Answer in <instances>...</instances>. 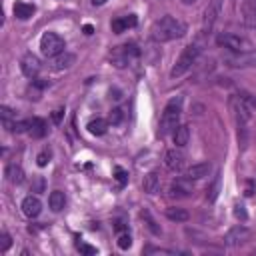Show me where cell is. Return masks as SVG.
<instances>
[{"instance_id": "23", "label": "cell", "mask_w": 256, "mask_h": 256, "mask_svg": "<svg viewBox=\"0 0 256 256\" xmlns=\"http://www.w3.org/2000/svg\"><path fill=\"white\" fill-rule=\"evenodd\" d=\"M166 218L172 220V222H186V220L190 218V214H188L184 208L170 206V208H166Z\"/></svg>"}, {"instance_id": "8", "label": "cell", "mask_w": 256, "mask_h": 256, "mask_svg": "<svg viewBox=\"0 0 256 256\" xmlns=\"http://www.w3.org/2000/svg\"><path fill=\"white\" fill-rule=\"evenodd\" d=\"M220 10H222V0H210V4L206 6L204 10V16H202V32H208L214 28L218 16H220Z\"/></svg>"}, {"instance_id": "32", "label": "cell", "mask_w": 256, "mask_h": 256, "mask_svg": "<svg viewBox=\"0 0 256 256\" xmlns=\"http://www.w3.org/2000/svg\"><path fill=\"white\" fill-rule=\"evenodd\" d=\"M10 244H12V238L4 232L2 236H0V252H6V250L10 248Z\"/></svg>"}, {"instance_id": "27", "label": "cell", "mask_w": 256, "mask_h": 256, "mask_svg": "<svg viewBox=\"0 0 256 256\" xmlns=\"http://www.w3.org/2000/svg\"><path fill=\"white\" fill-rule=\"evenodd\" d=\"M122 120H124V112H122V108H114V110L110 112V116H108V122H110L112 126L122 124Z\"/></svg>"}, {"instance_id": "3", "label": "cell", "mask_w": 256, "mask_h": 256, "mask_svg": "<svg viewBox=\"0 0 256 256\" xmlns=\"http://www.w3.org/2000/svg\"><path fill=\"white\" fill-rule=\"evenodd\" d=\"M198 54H200V46H198V44H188V46L180 52L178 60L174 62V66H172V70H170V76H172V78H178V76L186 74V72L192 68V64L196 62Z\"/></svg>"}, {"instance_id": "34", "label": "cell", "mask_w": 256, "mask_h": 256, "mask_svg": "<svg viewBox=\"0 0 256 256\" xmlns=\"http://www.w3.org/2000/svg\"><path fill=\"white\" fill-rule=\"evenodd\" d=\"M154 252H156V254H174L172 250H166V248H154V246H148V248H146V254H154Z\"/></svg>"}, {"instance_id": "7", "label": "cell", "mask_w": 256, "mask_h": 256, "mask_svg": "<svg viewBox=\"0 0 256 256\" xmlns=\"http://www.w3.org/2000/svg\"><path fill=\"white\" fill-rule=\"evenodd\" d=\"M192 192H194V184H192V180L188 176L186 178H176L168 186V194L172 198H186V196L192 194Z\"/></svg>"}, {"instance_id": "14", "label": "cell", "mask_w": 256, "mask_h": 256, "mask_svg": "<svg viewBox=\"0 0 256 256\" xmlns=\"http://www.w3.org/2000/svg\"><path fill=\"white\" fill-rule=\"evenodd\" d=\"M210 170H212L210 162H198V164H192V166L186 170V176H188L190 180H200V178H206V176L210 174Z\"/></svg>"}, {"instance_id": "25", "label": "cell", "mask_w": 256, "mask_h": 256, "mask_svg": "<svg viewBox=\"0 0 256 256\" xmlns=\"http://www.w3.org/2000/svg\"><path fill=\"white\" fill-rule=\"evenodd\" d=\"M10 132H16V134L30 132V120H14V122H12V128H10Z\"/></svg>"}, {"instance_id": "30", "label": "cell", "mask_w": 256, "mask_h": 256, "mask_svg": "<svg viewBox=\"0 0 256 256\" xmlns=\"http://www.w3.org/2000/svg\"><path fill=\"white\" fill-rule=\"evenodd\" d=\"M114 174H116L114 178L118 180V184H120V186H124V184H126V180H128V172H126L124 168L116 166V168H114Z\"/></svg>"}, {"instance_id": "21", "label": "cell", "mask_w": 256, "mask_h": 256, "mask_svg": "<svg viewBox=\"0 0 256 256\" xmlns=\"http://www.w3.org/2000/svg\"><path fill=\"white\" fill-rule=\"evenodd\" d=\"M34 12H36L34 4H28V2H16L14 4V16L20 18V20H28Z\"/></svg>"}, {"instance_id": "26", "label": "cell", "mask_w": 256, "mask_h": 256, "mask_svg": "<svg viewBox=\"0 0 256 256\" xmlns=\"http://www.w3.org/2000/svg\"><path fill=\"white\" fill-rule=\"evenodd\" d=\"M140 216L146 220V226L150 228V232H152V234H160V228L156 226V222H154V218L150 216V212H148V210H142V212H140Z\"/></svg>"}, {"instance_id": "16", "label": "cell", "mask_w": 256, "mask_h": 256, "mask_svg": "<svg viewBox=\"0 0 256 256\" xmlns=\"http://www.w3.org/2000/svg\"><path fill=\"white\" fill-rule=\"evenodd\" d=\"M142 188L146 194H156V192L160 190V176L158 172H148L142 180Z\"/></svg>"}, {"instance_id": "22", "label": "cell", "mask_w": 256, "mask_h": 256, "mask_svg": "<svg viewBox=\"0 0 256 256\" xmlns=\"http://www.w3.org/2000/svg\"><path fill=\"white\" fill-rule=\"evenodd\" d=\"M6 178L12 182V184H22L24 182V170L18 166V164H8L6 170H4Z\"/></svg>"}, {"instance_id": "29", "label": "cell", "mask_w": 256, "mask_h": 256, "mask_svg": "<svg viewBox=\"0 0 256 256\" xmlns=\"http://www.w3.org/2000/svg\"><path fill=\"white\" fill-rule=\"evenodd\" d=\"M50 156H52V152H50L48 148H44V150L36 156V162H38V166H46V164L50 162Z\"/></svg>"}, {"instance_id": "6", "label": "cell", "mask_w": 256, "mask_h": 256, "mask_svg": "<svg viewBox=\"0 0 256 256\" xmlns=\"http://www.w3.org/2000/svg\"><path fill=\"white\" fill-rule=\"evenodd\" d=\"M216 44L222 46V48H228L232 52H248L250 50V42L236 36V34H230V32H222V34L216 36Z\"/></svg>"}, {"instance_id": "19", "label": "cell", "mask_w": 256, "mask_h": 256, "mask_svg": "<svg viewBox=\"0 0 256 256\" xmlns=\"http://www.w3.org/2000/svg\"><path fill=\"white\" fill-rule=\"evenodd\" d=\"M88 132L90 134H94V136H102V134H106V130H108V122L104 120V118H92L90 122H88Z\"/></svg>"}, {"instance_id": "9", "label": "cell", "mask_w": 256, "mask_h": 256, "mask_svg": "<svg viewBox=\"0 0 256 256\" xmlns=\"http://www.w3.org/2000/svg\"><path fill=\"white\" fill-rule=\"evenodd\" d=\"M250 230L246 228V226H242V224H238V226H232L226 234H224V244L226 246H240V244H244L246 240H250Z\"/></svg>"}, {"instance_id": "12", "label": "cell", "mask_w": 256, "mask_h": 256, "mask_svg": "<svg viewBox=\"0 0 256 256\" xmlns=\"http://www.w3.org/2000/svg\"><path fill=\"white\" fill-rule=\"evenodd\" d=\"M138 24V18L134 14H126V16H118L112 20V32L114 34H122L128 28H134Z\"/></svg>"}, {"instance_id": "20", "label": "cell", "mask_w": 256, "mask_h": 256, "mask_svg": "<svg viewBox=\"0 0 256 256\" xmlns=\"http://www.w3.org/2000/svg\"><path fill=\"white\" fill-rule=\"evenodd\" d=\"M172 140H174V144H176L178 148L186 146L188 140H190V128H188L186 124H180L176 130H174V134H172Z\"/></svg>"}, {"instance_id": "11", "label": "cell", "mask_w": 256, "mask_h": 256, "mask_svg": "<svg viewBox=\"0 0 256 256\" xmlns=\"http://www.w3.org/2000/svg\"><path fill=\"white\" fill-rule=\"evenodd\" d=\"M164 164H166V168L172 170V172H180V170L184 168V154L178 150V146L164 152Z\"/></svg>"}, {"instance_id": "35", "label": "cell", "mask_w": 256, "mask_h": 256, "mask_svg": "<svg viewBox=\"0 0 256 256\" xmlns=\"http://www.w3.org/2000/svg\"><path fill=\"white\" fill-rule=\"evenodd\" d=\"M62 116H64V108H56V110L52 112V122H54V124H60V122H62Z\"/></svg>"}, {"instance_id": "24", "label": "cell", "mask_w": 256, "mask_h": 256, "mask_svg": "<svg viewBox=\"0 0 256 256\" xmlns=\"http://www.w3.org/2000/svg\"><path fill=\"white\" fill-rule=\"evenodd\" d=\"M218 194H220V174H216L214 180L208 184V188H206V200L208 202H216Z\"/></svg>"}, {"instance_id": "37", "label": "cell", "mask_w": 256, "mask_h": 256, "mask_svg": "<svg viewBox=\"0 0 256 256\" xmlns=\"http://www.w3.org/2000/svg\"><path fill=\"white\" fill-rule=\"evenodd\" d=\"M92 32H94V28H92L90 24H86V26H84V34H88V36H90Z\"/></svg>"}, {"instance_id": "28", "label": "cell", "mask_w": 256, "mask_h": 256, "mask_svg": "<svg viewBox=\"0 0 256 256\" xmlns=\"http://www.w3.org/2000/svg\"><path fill=\"white\" fill-rule=\"evenodd\" d=\"M130 246H132V238H130V234L124 232V234L118 236V248H120V250H128Z\"/></svg>"}, {"instance_id": "4", "label": "cell", "mask_w": 256, "mask_h": 256, "mask_svg": "<svg viewBox=\"0 0 256 256\" xmlns=\"http://www.w3.org/2000/svg\"><path fill=\"white\" fill-rule=\"evenodd\" d=\"M138 56H140L138 46L130 42V44H122V46L112 48V52H110V62L114 64L116 68H124V66H128V64H132Z\"/></svg>"}, {"instance_id": "31", "label": "cell", "mask_w": 256, "mask_h": 256, "mask_svg": "<svg viewBox=\"0 0 256 256\" xmlns=\"http://www.w3.org/2000/svg\"><path fill=\"white\" fill-rule=\"evenodd\" d=\"M76 248H78L82 254H86V256H92V254H96V252H98V250H96L94 246H90V244H84V242H78V244H76Z\"/></svg>"}, {"instance_id": "33", "label": "cell", "mask_w": 256, "mask_h": 256, "mask_svg": "<svg viewBox=\"0 0 256 256\" xmlns=\"http://www.w3.org/2000/svg\"><path fill=\"white\" fill-rule=\"evenodd\" d=\"M234 216H236L238 220H246V218H248V214H246V210H244L242 204H236V206H234Z\"/></svg>"}, {"instance_id": "17", "label": "cell", "mask_w": 256, "mask_h": 256, "mask_svg": "<svg viewBox=\"0 0 256 256\" xmlns=\"http://www.w3.org/2000/svg\"><path fill=\"white\" fill-rule=\"evenodd\" d=\"M48 206H50L52 212H62L64 206H66V196H64V192H60V190L50 192V196H48Z\"/></svg>"}, {"instance_id": "38", "label": "cell", "mask_w": 256, "mask_h": 256, "mask_svg": "<svg viewBox=\"0 0 256 256\" xmlns=\"http://www.w3.org/2000/svg\"><path fill=\"white\" fill-rule=\"evenodd\" d=\"M254 192H252V182H248V188H246V196H252Z\"/></svg>"}, {"instance_id": "18", "label": "cell", "mask_w": 256, "mask_h": 256, "mask_svg": "<svg viewBox=\"0 0 256 256\" xmlns=\"http://www.w3.org/2000/svg\"><path fill=\"white\" fill-rule=\"evenodd\" d=\"M74 62H76V56H74V54H70V52H62V54H58V56L54 58L52 66H54L56 70H66V68L72 66Z\"/></svg>"}, {"instance_id": "40", "label": "cell", "mask_w": 256, "mask_h": 256, "mask_svg": "<svg viewBox=\"0 0 256 256\" xmlns=\"http://www.w3.org/2000/svg\"><path fill=\"white\" fill-rule=\"evenodd\" d=\"M182 2H184V4H194L196 0H182Z\"/></svg>"}, {"instance_id": "5", "label": "cell", "mask_w": 256, "mask_h": 256, "mask_svg": "<svg viewBox=\"0 0 256 256\" xmlns=\"http://www.w3.org/2000/svg\"><path fill=\"white\" fill-rule=\"evenodd\" d=\"M66 44H64V38L58 36L56 32H44L42 38H40V52L46 58H56L58 54L64 52Z\"/></svg>"}, {"instance_id": "10", "label": "cell", "mask_w": 256, "mask_h": 256, "mask_svg": "<svg viewBox=\"0 0 256 256\" xmlns=\"http://www.w3.org/2000/svg\"><path fill=\"white\" fill-rule=\"evenodd\" d=\"M20 68H22V72H24V76H28V78H32L34 80L38 74H40V60L34 56V54H26L22 60H20Z\"/></svg>"}, {"instance_id": "15", "label": "cell", "mask_w": 256, "mask_h": 256, "mask_svg": "<svg viewBox=\"0 0 256 256\" xmlns=\"http://www.w3.org/2000/svg\"><path fill=\"white\" fill-rule=\"evenodd\" d=\"M48 132V126H46V120L42 118H30V136L32 138H44Z\"/></svg>"}, {"instance_id": "39", "label": "cell", "mask_w": 256, "mask_h": 256, "mask_svg": "<svg viewBox=\"0 0 256 256\" xmlns=\"http://www.w3.org/2000/svg\"><path fill=\"white\" fill-rule=\"evenodd\" d=\"M90 2H92L94 6H100V4H104V2H106V0H90Z\"/></svg>"}, {"instance_id": "1", "label": "cell", "mask_w": 256, "mask_h": 256, "mask_svg": "<svg viewBox=\"0 0 256 256\" xmlns=\"http://www.w3.org/2000/svg\"><path fill=\"white\" fill-rule=\"evenodd\" d=\"M184 34H186V24L170 14L156 20L152 26V38L156 42H170V40L182 38Z\"/></svg>"}, {"instance_id": "2", "label": "cell", "mask_w": 256, "mask_h": 256, "mask_svg": "<svg viewBox=\"0 0 256 256\" xmlns=\"http://www.w3.org/2000/svg\"><path fill=\"white\" fill-rule=\"evenodd\" d=\"M180 114H182V98L174 96L168 100V104L162 110V118H160V134H174V130L180 126Z\"/></svg>"}, {"instance_id": "13", "label": "cell", "mask_w": 256, "mask_h": 256, "mask_svg": "<svg viewBox=\"0 0 256 256\" xmlns=\"http://www.w3.org/2000/svg\"><path fill=\"white\" fill-rule=\"evenodd\" d=\"M22 212H24V216H28V218H36L40 212H42V202L36 198V196H26L24 200H22Z\"/></svg>"}, {"instance_id": "36", "label": "cell", "mask_w": 256, "mask_h": 256, "mask_svg": "<svg viewBox=\"0 0 256 256\" xmlns=\"http://www.w3.org/2000/svg\"><path fill=\"white\" fill-rule=\"evenodd\" d=\"M242 98L248 102V104H252V106H256V96H252V94H242Z\"/></svg>"}]
</instances>
